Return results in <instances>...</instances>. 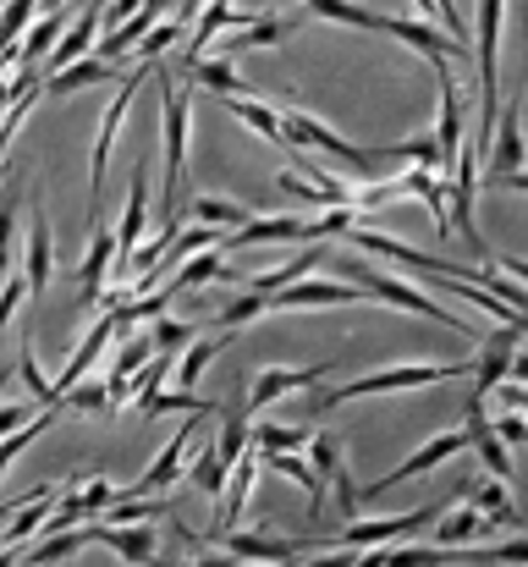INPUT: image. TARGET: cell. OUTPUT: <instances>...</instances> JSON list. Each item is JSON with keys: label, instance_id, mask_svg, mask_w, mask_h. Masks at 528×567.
<instances>
[{"label": "cell", "instance_id": "5bb4252c", "mask_svg": "<svg viewBox=\"0 0 528 567\" xmlns=\"http://www.w3.org/2000/svg\"><path fill=\"white\" fill-rule=\"evenodd\" d=\"M144 226H149V166L133 172V193H127V209H122V226H116V265H122V276H127L133 248L144 243Z\"/></svg>", "mask_w": 528, "mask_h": 567}, {"label": "cell", "instance_id": "603a6c76", "mask_svg": "<svg viewBox=\"0 0 528 567\" xmlns=\"http://www.w3.org/2000/svg\"><path fill=\"white\" fill-rule=\"evenodd\" d=\"M116 331H122V320H116V309H111V315H105V320H100V326H94V331L83 337V348H77L72 359H66V370L55 375V396H66V391H72V385L83 380V370H89V364H94V359L105 353V342H111ZM55 408H61V402H55Z\"/></svg>", "mask_w": 528, "mask_h": 567}, {"label": "cell", "instance_id": "60d3db41", "mask_svg": "<svg viewBox=\"0 0 528 567\" xmlns=\"http://www.w3.org/2000/svg\"><path fill=\"white\" fill-rule=\"evenodd\" d=\"M226 342H231V337H204V342H187V353H182V364H176V385H187V391H193V385L204 380V370L215 364V353H220Z\"/></svg>", "mask_w": 528, "mask_h": 567}, {"label": "cell", "instance_id": "52a82bcc", "mask_svg": "<svg viewBox=\"0 0 528 567\" xmlns=\"http://www.w3.org/2000/svg\"><path fill=\"white\" fill-rule=\"evenodd\" d=\"M281 138L287 144H298V150H320V155H337V161H348V166H374V150H358L348 144L342 133H331L325 122H314V116H303V111H281Z\"/></svg>", "mask_w": 528, "mask_h": 567}, {"label": "cell", "instance_id": "8fae6325", "mask_svg": "<svg viewBox=\"0 0 528 567\" xmlns=\"http://www.w3.org/2000/svg\"><path fill=\"white\" fill-rule=\"evenodd\" d=\"M309 463L320 468V480H325V485L337 491V502H342V513H348V518H352L363 496H358V485H352V468H348V463H342V446H337V435H325V430H314V435H309Z\"/></svg>", "mask_w": 528, "mask_h": 567}, {"label": "cell", "instance_id": "9a60e30c", "mask_svg": "<svg viewBox=\"0 0 528 567\" xmlns=\"http://www.w3.org/2000/svg\"><path fill=\"white\" fill-rule=\"evenodd\" d=\"M435 83H441V133H435V144H441V172H452V161H457V150H463V127H468V116H463V94H457L446 61L435 66Z\"/></svg>", "mask_w": 528, "mask_h": 567}, {"label": "cell", "instance_id": "ee69618b", "mask_svg": "<svg viewBox=\"0 0 528 567\" xmlns=\"http://www.w3.org/2000/svg\"><path fill=\"white\" fill-rule=\"evenodd\" d=\"M193 337H198L193 320H172V315H155V320H149V342H155V353H172L176 359Z\"/></svg>", "mask_w": 528, "mask_h": 567}, {"label": "cell", "instance_id": "db71d44e", "mask_svg": "<svg viewBox=\"0 0 528 567\" xmlns=\"http://www.w3.org/2000/svg\"><path fill=\"white\" fill-rule=\"evenodd\" d=\"M138 6H144V0H111V6L100 11V28H122V22H127Z\"/></svg>", "mask_w": 528, "mask_h": 567}, {"label": "cell", "instance_id": "2e32d148", "mask_svg": "<svg viewBox=\"0 0 528 567\" xmlns=\"http://www.w3.org/2000/svg\"><path fill=\"white\" fill-rule=\"evenodd\" d=\"M325 375H331V364H309V370H265V375L248 385V408L259 413V408H270V402H281V396H292V391H314Z\"/></svg>", "mask_w": 528, "mask_h": 567}, {"label": "cell", "instance_id": "f6af8a7d", "mask_svg": "<svg viewBox=\"0 0 528 567\" xmlns=\"http://www.w3.org/2000/svg\"><path fill=\"white\" fill-rule=\"evenodd\" d=\"M259 315H270V298H265V292H242V298H231V303L215 315V326H220V331H237V326H248V320H259Z\"/></svg>", "mask_w": 528, "mask_h": 567}, {"label": "cell", "instance_id": "4316f807", "mask_svg": "<svg viewBox=\"0 0 528 567\" xmlns=\"http://www.w3.org/2000/svg\"><path fill=\"white\" fill-rule=\"evenodd\" d=\"M209 281H242L231 265H220V254H209V248H198L193 259H182L176 265V276L166 281L172 292H193V287H209Z\"/></svg>", "mask_w": 528, "mask_h": 567}, {"label": "cell", "instance_id": "3957f363", "mask_svg": "<svg viewBox=\"0 0 528 567\" xmlns=\"http://www.w3.org/2000/svg\"><path fill=\"white\" fill-rule=\"evenodd\" d=\"M501 17H507V0H479V89H485V100H479V127H474V138H479V150H490V138H496V39H501Z\"/></svg>", "mask_w": 528, "mask_h": 567}, {"label": "cell", "instance_id": "bcb514c9", "mask_svg": "<svg viewBox=\"0 0 528 567\" xmlns=\"http://www.w3.org/2000/svg\"><path fill=\"white\" fill-rule=\"evenodd\" d=\"M248 446H253V424H248L242 413H231V419L220 424V441H215V452H220V463L231 468V463H237V457H242Z\"/></svg>", "mask_w": 528, "mask_h": 567}, {"label": "cell", "instance_id": "ac0fdd59", "mask_svg": "<svg viewBox=\"0 0 528 567\" xmlns=\"http://www.w3.org/2000/svg\"><path fill=\"white\" fill-rule=\"evenodd\" d=\"M385 33L402 39V44H413V50L429 55L435 66H441L446 55H468L463 39H441V28H429V22H418V17H385Z\"/></svg>", "mask_w": 528, "mask_h": 567}, {"label": "cell", "instance_id": "d6986e66", "mask_svg": "<svg viewBox=\"0 0 528 567\" xmlns=\"http://www.w3.org/2000/svg\"><path fill=\"white\" fill-rule=\"evenodd\" d=\"M111 259H116V231H111L105 220H94V243H89V259H83V270H77L83 309L105 303V270H111Z\"/></svg>", "mask_w": 528, "mask_h": 567}, {"label": "cell", "instance_id": "d590c367", "mask_svg": "<svg viewBox=\"0 0 528 567\" xmlns=\"http://www.w3.org/2000/svg\"><path fill=\"white\" fill-rule=\"evenodd\" d=\"M55 496H61V485H44L28 507H17V513H11V529H6V546H28V540L44 529V507H50Z\"/></svg>", "mask_w": 528, "mask_h": 567}, {"label": "cell", "instance_id": "f5cc1de1", "mask_svg": "<svg viewBox=\"0 0 528 567\" xmlns=\"http://www.w3.org/2000/svg\"><path fill=\"white\" fill-rule=\"evenodd\" d=\"M33 419V408L28 402H0V435H11V430H22Z\"/></svg>", "mask_w": 528, "mask_h": 567}, {"label": "cell", "instance_id": "30bf717a", "mask_svg": "<svg viewBox=\"0 0 528 567\" xmlns=\"http://www.w3.org/2000/svg\"><path fill=\"white\" fill-rule=\"evenodd\" d=\"M348 303H369V292H352L348 281H314V276L270 292V309H348Z\"/></svg>", "mask_w": 528, "mask_h": 567}, {"label": "cell", "instance_id": "7bdbcfd3", "mask_svg": "<svg viewBox=\"0 0 528 567\" xmlns=\"http://www.w3.org/2000/svg\"><path fill=\"white\" fill-rule=\"evenodd\" d=\"M61 28H66V17H61V11H44V22H39V28H28V39L17 44V66H33L44 50H55Z\"/></svg>", "mask_w": 528, "mask_h": 567}, {"label": "cell", "instance_id": "4fadbf2b", "mask_svg": "<svg viewBox=\"0 0 528 567\" xmlns=\"http://www.w3.org/2000/svg\"><path fill=\"white\" fill-rule=\"evenodd\" d=\"M518 337H524V326H507V331H496L490 342H485V353L474 359V402H485L490 391H501V380L513 375V353H518Z\"/></svg>", "mask_w": 528, "mask_h": 567}, {"label": "cell", "instance_id": "1f68e13d", "mask_svg": "<svg viewBox=\"0 0 528 567\" xmlns=\"http://www.w3.org/2000/svg\"><path fill=\"white\" fill-rule=\"evenodd\" d=\"M303 11L325 17V22H342V28H369V33H385V11L374 6H358V0H298Z\"/></svg>", "mask_w": 528, "mask_h": 567}, {"label": "cell", "instance_id": "680465c9", "mask_svg": "<svg viewBox=\"0 0 528 567\" xmlns=\"http://www.w3.org/2000/svg\"><path fill=\"white\" fill-rule=\"evenodd\" d=\"M513 380H528V353H513Z\"/></svg>", "mask_w": 528, "mask_h": 567}, {"label": "cell", "instance_id": "6f0895ef", "mask_svg": "<svg viewBox=\"0 0 528 567\" xmlns=\"http://www.w3.org/2000/svg\"><path fill=\"white\" fill-rule=\"evenodd\" d=\"M193 567H237V557L231 551H215V557H198Z\"/></svg>", "mask_w": 528, "mask_h": 567}, {"label": "cell", "instance_id": "d6a6232c", "mask_svg": "<svg viewBox=\"0 0 528 567\" xmlns=\"http://www.w3.org/2000/svg\"><path fill=\"white\" fill-rule=\"evenodd\" d=\"M485 513L468 502V507H452L446 518H435V546H474L479 535H485Z\"/></svg>", "mask_w": 528, "mask_h": 567}, {"label": "cell", "instance_id": "5b68a950", "mask_svg": "<svg viewBox=\"0 0 528 567\" xmlns=\"http://www.w3.org/2000/svg\"><path fill=\"white\" fill-rule=\"evenodd\" d=\"M435 507H418V513H402V518H348V529L325 535V546H348V551H369V546H396L407 535H424L435 529Z\"/></svg>", "mask_w": 528, "mask_h": 567}, {"label": "cell", "instance_id": "e575fe53", "mask_svg": "<svg viewBox=\"0 0 528 567\" xmlns=\"http://www.w3.org/2000/svg\"><path fill=\"white\" fill-rule=\"evenodd\" d=\"M320 259H325V248H303V254H298V259H287L281 270H270V276H253V281H242V287H248V292H265V298H270V292H281V287L303 281V276H309V270H314Z\"/></svg>", "mask_w": 528, "mask_h": 567}, {"label": "cell", "instance_id": "4dcf8cb0", "mask_svg": "<svg viewBox=\"0 0 528 567\" xmlns=\"http://www.w3.org/2000/svg\"><path fill=\"white\" fill-rule=\"evenodd\" d=\"M226 111H231L248 133H259L265 144H287V138H281V111H270L265 100H253V94H226Z\"/></svg>", "mask_w": 528, "mask_h": 567}, {"label": "cell", "instance_id": "7402d4cb", "mask_svg": "<svg viewBox=\"0 0 528 567\" xmlns=\"http://www.w3.org/2000/svg\"><path fill=\"white\" fill-rule=\"evenodd\" d=\"M259 468H265L259 446H248V452L231 463V480H226V513H220V524H215V529H237V518L248 513V496H253V480H259Z\"/></svg>", "mask_w": 528, "mask_h": 567}, {"label": "cell", "instance_id": "11a10c76", "mask_svg": "<svg viewBox=\"0 0 528 567\" xmlns=\"http://www.w3.org/2000/svg\"><path fill=\"white\" fill-rule=\"evenodd\" d=\"M496 270H507L513 281H528V259H496Z\"/></svg>", "mask_w": 528, "mask_h": 567}, {"label": "cell", "instance_id": "ffe728a7", "mask_svg": "<svg viewBox=\"0 0 528 567\" xmlns=\"http://www.w3.org/2000/svg\"><path fill=\"white\" fill-rule=\"evenodd\" d=\"M463 430H468V446L485 457V468H490L496 480H513V446H507V441L490 430V419H485V402H474V396H468V424H463Z\"/></svg>", "mask_w": 528, "mask_h": 567}, {"label": "cell", "instance_id": "ab89813d", "mask_svg": "<svg viewBox=\"0 0 528 567\" xmlns=\"http://www.w3.org/2000/svg\"><path fill=\"white\" fill-rule=\"evenodd\" d=\"M187 480H193L204 496H215V502H220V496H226V480H231V468L220 463V452H215V446H204V452L187 463Z\"/></svg>", "mask_w": 528, "mask_h": 567}, {"label": "cell", "instance_id": "9f6ffc18", "mask_svg": "<svg viewBox=\"0 0 528 567\" xmlns=\"http://www.w3.org/2000/svg\"><path fill=\"white\" fill-rule=\"evenodd\" d=\"M358 557H348V546H337V557H320V563H309V567H352Z\"/></svg>", "mask_w": 528, "mask_h": 567}, {"label": "cell", "instance_id": "9c48e42d", "mask_svg": "<svg viewBox=\"0 0 528 567\" xmlns=\"http://www.w3.org/2000/svg\"><path fill=\"white\" fill-rule=\"evenodd\" d=\"M457 452H468V430H446V435H435V441H424L402 468H391L385 480H374L363 496H380V491H391V485H402V480H418V474H429V468H441V463H452Z\"/></svg>", "mask_w": 528, "mask_h": 567}, {"label": "cell", "instance_id": "b9f144b4", "mask_svg": "<svg viewBox=\"0 0 528 567\" xmlns=\"http://www.w3.org/2000/svg\"><path fill=\"white\" fill-rule=\"evenodd\" d=\"M55 419H61V408H44V419H28L22 430L0 435V474H6V468H11V463H17V457H22V452H28V446H33V441H39L50 424H55Z\"/></svg>", "mask_w": 528, "mask_h": 567}, {"label": "cell", "instance_id": "681fc988", "mask_svg": "<svg viewBox=\"0 0 528 567\" xmlns=\"http://www.w3.org/2000/svg\"><path fill=\"white\" fill-rule=\"evenodd\" d=\"M11 226H17V193L0 198V270L17 259V237H11Z\"/></svg>", "mask_w": 528, "mask_h": 567}, {"label": "cell", "instance_id": "e0dca14e", "mask_svg": "<svg viewBox=\"0 0 528 567\" xmlns=\"http://www.w3.org/2000/svg\"><path fill=\"white\" fill-rule=\"evenodd\" d=\"M518 105H507L501 116H496V138H490V177L485 183H496V177H507V172H524L528 166V150H524V127H518Z\"/></svg>", "mask_w": 528, "mask_h": 567}, {"label": "cell", "instance_id": "f907efd6", "mask_svg": "<svg viewBox=\"0 0 528 567\" xmlns=\"http://www.w3.org/2000/svg\"><path fill=\"white\" fill-rule=\"evenodd\" d=\"M66 408H111V391H105V380L100 385H72L66 396H61V413Z\"/></svg>", "mask_w": 528, "mask_h": 567}, {"label": "cell", "instance_id": "44dd1931", "mask_svg": "<svg viewBox=\"0 0 528 567\" xmlns=\"http://www.w3.org/2000/svg\"><path fill=\"white\" fill-rule=\"evenodd\" d=\"M55 237H50V220H44V209H33V220H28V243H22V254H28V292H44L50 287V276H55Z\"/></svg>", "mask_w": 528, "mask_h": 567}, {"label": "cell", "instance_id": "7c38bea8", "mask_svg": "<svg viewBox=\"0 0 528 567\" xmlns=\"http://www.w3.org/2000/svg\"><path fill=\"white\" fill-rule=\"evenodd\" d=\"M220 551H231L237 563H298V540H276V535H253V529H215L209 535Z\"/></svg>", "mask_w": 528, "mask_h": 567}, {"label": "cell", "instance_id": "c3c4849f", "mask_svg": "<svg viewBox=\"0 0 528 567\" xmlns=\"http://www.w3.org/2000/svg\"><path fill=\"white\" fill-rule=\"evenodd\" d=\"M17 375L28 380V391H33V396H39L44 408H55V402H61V396H55V380H44V375H39V364H33V353H28V348L17 353Z\"/></svg>", "mask_w": 528, "mask_h": 567}, {"label": "cell", "instance_id": "8d00e7d4", "mask_svg": "<svg viewBox=\"0 0 528 567\" xmlns=\"http://www.w3.org/2000/svg\"><path fill=\"white\" fill-rule=\"evenodd\" d=\"M468 502H474L490 524H513V518H518V507H513V496H507V480H496V474L479 480V485L468 491Z\"/></svg>", "mask_w": 528, "mask_h": 567}, {"label": "cell", "instance_id": "cb8c5ba5", "mask_svg": "<svg viewBox=\"0 0 528 567\" xmlns=\"http://www.w3.org/2000/svg\"><path fill=\"white\" fill-rule=\"evenodd\" d=\"M292 33V17H253L248 28H237V33H215L220 39V55L231 61V55H242V50H259V44H281Z\"/></svg>", "mask_w": 528, "mask_h": 567}, {"label": "cell", "instance_id": "8992f818", "mask_svg": "<svg viewBox=\"0 0 528 567\" xmlns=\"http://www.w3.org/2000/svg\"><path fill=\"white\" fill-rule=\"evenodd\" d=\"M198 419H204V413H187V419L176 424V435L161 446V457L144 468V480H133V491H122V496H166V491H172L176 480L187 474V446L198 441Z\"/></svg>", "mask_w": 528, "mask_h": 567}, {"label": "cell", "instance_id": "ba28073f", "mask_svg": "<svg viewBox=\"0 0 528 567\" xmlns=\"http://www.w3.org/2000/svg\"><path fill=\"white\" fill-rule=\"evenodd\" d=\"M83 535H89V546H105V551H116L122 563L161 567V540H155L149 524H100V518H94Z\"/></svg>", "mask_w": 528, "mask_h": 567}, {"label": "cell", "instance_id": "277c9868", "mask_svg": "<svg viewBox=\"0 0 528 567\" xmlns=\"http://www.w3.org/2000/svg\"><path fill=\"white\" fill-rule=\"evenodd\" d=\"M161 116H166V204L176 220V188L187 183V89H176V78L161 66Z\"/></svg>", "mask_w": 528, "mask_h": 567}, {"label": "cell", "instance_id": "7dc6e473", "mask_svg": "<svg viewBox=\"0 0 528 567\" xmlns=\"http://www.w3.org/2000/svg\"><path fill=\"white\" fill-rule=\"evenodd\" d=\"M276 188L287 193V198H298V204H309V209H331V198L314 188L309 177H298V172H281V177H276Z\"/></svg>", "mask_w": 528, "mask_h": 567}, {"label": "cell", "instance_id": "f1b7e54d", "mask_svg": "<svg viewBox=\"0 0 528 567\" xmlns=\"http://www.w3.org/2000/svg\"><path fill=\"white\" fill-rule=\"evenodd\" d=\"M94 33H100V0L72 22V33L55 39V50H50V72H61V66H72L77 55H89V50H94Z\"/></svg>", "mask_w": 528, "mask_h": 567}, {"label": "cell", "instance_id": "74e56055", "mask_svg": "<svg viewBox=\"0 0 528 567\" xmlns=\"http://www.w3.org/2000/svg\"><path fill=\"white\" fill-rule=\"evenodd\" d=\"M138 413H144V419H155V413H204V419H209V413H215V402H209V396H198V391H187V385H176V391H155Z\"/></svg>", "mask_w": 528, "mask_h": 567}, {"label": "cell", "instance_id": "7a4b0ae2", "mask_svg": "<svg viewBox=\"0 0 528 567\" xmlns=\"http://www.w3.org/2000/svg\"><path fill=\"white\" fill-rule=\"evenodd\" d=\"M348 270L358 276V287H363L374 303H391V309H407V315H418V320H435V326H446V331H457V337H474L468 320H457L446 303L424 298L413 281H396V276H380V270H363V265H348Z\"/></svg>", "mask_w": 528, "mask_h": 567}, {"label": "cell", "instance_id": "d4e9b609", "mask_svg": "<svg viewBox=\"0 0 528 567\" xmlns=\"http://www.w3.org/2000/svg\"><path fill=\"white\" fill-rule=\"evenodd\" d=\"M127 78V66H116V61H100V55H77L72 66H61L44 89L50 94H72V89H83V83H122Z\"/></svg>", "mask_w": 528, "mask_h": 567}, {"label": "cell", "instance_id": "6da1fadb", "mask_svg": "<svg viewBox=\"0 0 528 567\" xmlns=\"http://www.w3.org/2000/svg\"><path fill=\"white\" fill-rule=\"evenodd\" d=\"M474 375V359L468 364H391V370H374L363 380H348V385H331L314 396V419H325L331 408H342L352 396H385V391H418V385H441V380Z\"/></svg>", "mask_w": 528, "mask_h": 567}, {"label": "cell", "instance_id": "83f0119b", "mask_svg": "<svg viewBox=\"0 0 528 567\" xmlns=\"http://www.w3.org/2000/svg\"><path fill=\"white\" fill-rule=\"evenodd\" d=\"M253 243H303V220L298 215H253L248 226H237L231 248H253Z\"/></svg>", "mask_w": 528, "mask_h": 567}, {"label": "cell", "instance_id": "f35d334b", "mask_svg": "<svg viewBox=\"0 0 528 567\" xmlns=\"http://www.w3.org/2000/svg\"><path fill=\"white\" fill-rule=\"evenodd\" d=\"M309 435H314V424H253L259 452H303Z\"/></svg>", "mask_w": 528, "mask_h": 567}, {"label": "cell", "instance_id": "f546056e", "mask_svg": "<svg viewBox=\"0 0 528 567\" xmlns=\"http://www.w3.org/2000/svg\"><path fill=\"white\" fill-rule=\"evenodd\" d=\"M182 78H187L193 89L220 94V100H226V94H248V83L231 72V61H226V55H220V61H204V55H198V61H182Z\"/></svg>", "mask_w": 528, "mask_h": 567}, {"label": "cell", "instance_id": "91938a15", "mask_svg": "<svg viewBox=\"0 0 528 567\" xmlns=\"http://www.w3.org/2000/svg\"><path fill=\"white\" fill-rule=\"evenodd\" d=\"M413 6H418L424 17H441V6H435V0H413Z\"/></svg>", "mask_w": 528, "mask_h": 567}, {"label": "cell", "instance_id": "484cf974", "mask_svg": "<svg viewBox=\"0 0 528 567\" xmlns=\"http://www.w3.org/2000/svg\"><path fill=\"white\" fill-rule=\"evenodd\" d=\"M259 457H265V468L287 474L298 491H309V513H320V507H325V480H320V468H314L303 452H259Z\"/></svg>", "mask_w": 528, "mask_h": 567}, {"label": "cell", "instance_id": "836d02e7", "mask_svg": "<svg viewBox=\"0 0 528 567\" xmlns=\"http://www.w3.org/2000/svg\"><path fill=\"white\" fill-rule=\"evenodd\" d=\"M187 209H193V220H204V226H248V220H253L248 204H237V198H215V193L187 198Z\"/></svg>", "mask_w": 528, "mask_h": 567}, {"label": "cell", "instance_id": "816d5d0a", "mask_svg": "<svg viewBox=\"0 0 528 567\" xmlns=\"http://www.w3.org/2000/svg\"><path fill=\"white\" fill-rule=\"evenodd\" d=\"M490 430H496L507 446H528V424L518 419V413H501V419H490Z\"/></svg>", "mask_w": 528, "mask_h": 567}]
</instances>
